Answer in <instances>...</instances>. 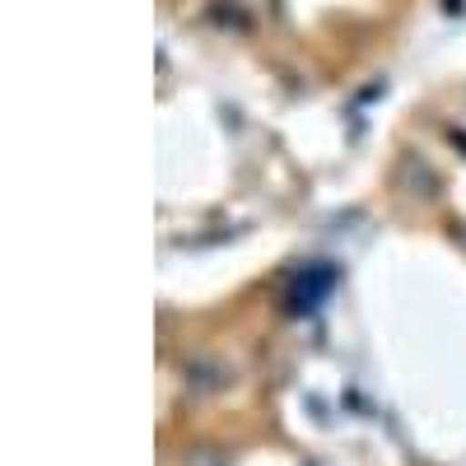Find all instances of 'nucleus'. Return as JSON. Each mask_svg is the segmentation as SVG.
<instances>
[{
  "label": "nucleus",
  "mask_w": 466,
  "mask_h": 466,
  "mask_svg": "<svg viewBox=\"0 0 466 466\" xmlns=\"http://www.w3.org/2000/svg\"><path fill=\"white\" fill-rule=\"evenodd\" d=\"M182 378H187V387L191 392H219V387H228V369L219 364V360H191L187 369H182Z\"/></svg>",
  "instance_id": "nucleus-2"
},
{
  "label": "nucleus",
  "mask_w": 466,
  "mask_h": 466,
  "mask_svg": "<svg viewBox=\"0 0 466 466\" xmlns=\"http://www.w3.org/2000/svg\"><path fill=\"white\" fill-rule=\"evenodd\" d=\"M331 285H336V266H303V270H294L289 276V289H285V299H289V313H313V308H322V299L331 294Z\"/></svg>",
  "instance_id": "nucleus-1"
}]
</instances>
